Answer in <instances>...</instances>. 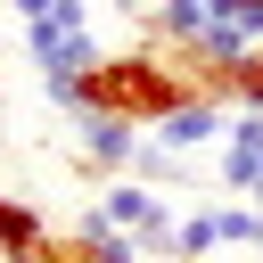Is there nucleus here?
<instances>
[{
	"mask_svg": "<svg viewBox=\"0 0 263 263\" xmlns=\"http://www.w3.org/2000/svg\"><path fill=\"white\" fill-rule=\"evenodd\" d=\"M255 205H263V181H255Z\"/></svg>",
	"mask_w": 263,
	"mask_h": 263,
	"instance_id": "obj_9",
	"label": "nucleus"
},
{
	"mask_svg": "<svg viewBox=\"0 0 263 263\" xmlns=\"http://www.w3.org/2000/svg\"><path fill=\"white\" fill-rule=\"evenodd\" d=\"M115 8H148V0H115Z\"/></svg>",
	"mask_w": 263,
	"mask_h": 263,
	"instance_id": "obj_8",
	"label": "nucleus"
},
{
	"mask_svg": "<svg viewBox=\"0 0 263 263\" xmlns=\"http://www.w3.org/2000/svg\"><path fill=\"white\" fill-rule=\"evenodd\" d=\"M263 181V107H230V132H222V189L230 197H255Z\"/></svg>",
	"mask_w": 263,
	"mask_h": 263,
	"instance_id": "obj_4",
	"label": "nucleus"
},
{
	"mask_svg": "<svg viewBox=\"0 0 263 263\" xmlns=\"http://www.w3.org/2000/svg\"><path fill=\"white\" fill-rule=\"evenodd\" d=\"M230 247V222H222V205H197V214H181V230H173V255H222Z\"/></svg>",
	"mask_w": 263,
	"mask_h": 263,
	"instance_id": "obj_5",
	"label": "nucleus"
},
{
	"mask_svg": "<svg viewBox=\"0 0 263 263\" xmlns=\"http://www.w3.org/2000/svg\"><path fill=\"white\" fill-rule=\"evenodd\" d=\"M49 238V222L33 214V205H16V197H0V263H25L33 247Z\"/></svg>",
	"mask_w": 263,
	"mask_h": 263,
	"instance_id": "obj_6",
	"label": "nucleus"
},
{
	"mask_svg": "<svg viewBox=\"0 0 263 263\" xmlns=\"http://www.w3.org/2000/svg\"><path fill=\"white\" fill-rule=\"evenodd\" d=\"M66 123H74V148H82L90 164H107V173H132V156H140V140H148L132 115H107V107H74Z\"/></svg>",
	"mask_w": 263,
	"mask_h": 263,
	"instance_id": "obj_2",
	"label": "nucleus"
},
{
	"mask_svg": "<svg viewBox=\"0 0 263 263\" xmlns=\"http://www.w3.org/2000/svg\"><path fill=\"white\" fill-rule=\"evenodd\" d=\"M230 99H238V107H263V58H255V66L230 82Z\"/></svg>",
	"mask_w": 263,
	"mask_h": 263,
	"instance_id": "obj_7",
	"label": "nucleus"
},
{
	"mask_svg": "<svg viewBox=\"0 0 263 263\" xmlns=\"http://www.w3.org/2000/svg\"><path fill=\"white\" fill-rule=\"evenodd\" d=\"M255 263H263V238H255Z\"/></svg>",
	"mask_w": 263,
	"mask_h": 263,
	"instance_id": "obj_10",
	"label": "nucleus"
},
{
	"mask_svg": "<svg viewBox=\"0 0 263 263\" xmlns=\"http://www.w3.org/2000/svg\"><path fill=\"white\" fill-rule=\"evenodd\" d=\"M181 99H197V90H189V74H181V58H173V49H107V66L82 82V107L132 115L140 132H156Z\"/></svg>",
	"mask_w": 263,
	"mask_h": 263,
	"instance_id": "obj_1",
	"label": "nucleus"
},
{
	"mask_svg": "<svg viewBox=\"0 0 263 263\" xmlns=\"http://www.w3.org/2000/svg\"><path fill=\"white\" fill-rule=\"evenodd\" d=\"M222 132H230V107H222L214 90H197V99H181L148 140H156V148H173V156H197V148H222Z\"/></svg>",
	"mask_w": 263,
	"mask_h": 263,
	"instance_id": "obj_3",
	"label": "nucleus"
}]
</instances>
